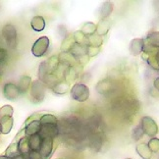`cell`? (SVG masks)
I'll return each mask as SVG.
<instances>
[{
    "label": "cell",
    "instance_id": "cell-26",
    "mask_svg": "<svg viewBox=\"0 0 159 159\" xmlns=\"http://www.w3.org/2000/svg\"><path fill=\"white\" fill-rule=\"evenodd\" d=\"M144 41H146L145 43L159 48V32L155 30V32L149 33L146 35V39H144Z\"/></svg>",
    "mask_w": 159,
    "mask_h": 159
},
{
    "label": "cell",
    "instance_id": "cell-3",
    "mask_svg": "<svg viewBox=\"0 0 159 159\" xmlns=\"http://www.w3.org/2000/svg\"><path fill=\"white\" fill-rule=\"evenodd\" d=\"M2 35L10 48H16L18 43V34L16 28L12 24H6L2 29Z\"/></svg>",
    "mask_w": 159,
    "mask_h": 159
},
{
    "label": "cell",
    "instance_id": "cell-16",
    "mask_svg": "<svg viewBox=\"0 0 159 159\" xmlns=\"http://www.w3.org/2000/svg\"><path fill=\"white\" fill-rule=\"evenodd\" d=\"M137 153L142 157L143 159H151L152 157V152L149 149L148 143H139L136 146Z\"/></svg>",
    "mask_w": 159,
    "mask_h": 159
},
{
    "label": "cell",
    "instance_id": "cell-22",
    "mask_svg": "<svg viewBox=\"0 0 159 159\" xmlns=\"http://www.w3.org/2000/svg\"><path fill=\"white\" fill-rule=\"evenodd\" d=\"M32 83H33L32 78H30V76H23L17 84L18 89H19V90H20V93H26L27 91L30 89Z\"/></svg>",
    "mask_w": 159,
    "mask_h": 159
},
{
    "label": "cell",
    "instance_id": "cell-36",
    "mask_svg": "<svg viewBox=\"0 0 159 159\" xmlns=\"http://www.w3.org/2000/svg\"><path fill=\"white\" fill-rule=\"evenodd\" d=\"M100 52L99 47H93V46H87V56L89 58H93L96 55H98Z\"/></svg>",
    "mask_w": 159,
    "mask_h": 159
},
{
    "label": "cell",
    "instance_id": "cell-38",
    "mask_svg": "<svg viewBox=\"0 0 159 159\" xmlns=\"http://www.w3.org/2000/svg\"><path fill=\"white\" fill-rule=\"evenodd\" d=\"M28 159H42V157L39 151H30L28 155Z\"/></svg>",
    "mask_w": 159,
    "mask_h": 159
},
{
    "label": "cell",
    "instance_id": "cell-17",
    "mask_svg": "<svg viewBox=\"0 0 159 159\" xmlns=\"http://www.w3.org/2000/svg\"><path fill=\"white\" fill-rule=\"evenodd\" d=\"M69 53L72 55V57L74 58L76 61H78L81 57L87 55V45L75 43V45L72 47V49L70 50Z\"/></svg>",
    "mask_w": 159,
    "mask_h": 159
},
{
    "label": "cell",
    "instance_id": "cell-28",
    "mask_svg": "<svg viewBox=\"0 0 159 159\" xmlns=\"http://www.w3.org/2000/svg\"><path fill=\"white\" fill-rule=\"evenodd\" d=\"M39 122L41 125H48V124H57L58 123V119L55 115L50 114V113H46V114H42L41 117L39 119Z\"/></svg>",
    "mask_w": 159,
    "mask_h": 159
},
{
    "label": "cell",
    "instance_id": "cell-31",
    "mask_svg": "<svg viewBox=\"0 0 159 159\" xmlns=\"http://www.w3.org/2000/svg\"><path fill=\"white\" fill-rule=\"evenodd\" d=\"M148 145L152 153H157V152H159V139L158 138L156 137L151 138L148 140Z\"/></svg>",
    "mask_w": 159,
    "mask_h": 159
},
{
    "label": "cell",
    "instance_id": "cell-24",
    "mask_svg": "<svg viewBox=\"0 0 159 159\" xmlns=\"http://www.w3.org/2000/svg\"><path fill=\"white\" fill-rule=\"evenodd\" d=\"M75 43L76 42L74 40V38H73V34L66 35L60 47L61 52H70V50L72 49V47L75 45Z\"/></svg>",
    "mask_w": 159,
    "mask_h": 159
},
{
    "label": "cell",
    "instance_id": "cell-4",
    "mask_svg": "<svg viewBox=\"0 0 159 159\" xmlns=\"http://www.w3.org/2000/svg\"><path fill=\"white\" fill-rule=\"evenodd\" d=\"M50 44V40L47 36H40L38 39L32 46V53L34 57H42L47 52Z\"/></svg>",
    "mask_w": 159,
    "mask_h": 159
},
{
    "label": "cell",
    "instance_id": "cell-18",
    "mask_svg": "<svg viewBox=\"0 0 159 159\" xmlns=\"http://www.w3.org/2000/svg\"><path fill=\"white\" fill-rule=\"evenodd\" d=\"M45 20L44 18L42 16H34L32 21H30V27H32V29L34 30H35V32H42L44 29H45Z\"/></svg>",
    "mask_w": 159,
    "mask_h": 159
},
{
    "label": "cell",
    "instance_id": "cell-14",
    "mask_svg": "<svg viewBox=\"0 0 159 159\" xmlns=\"http://www.w3.org/2000/svg\"><path fill=\"white\" fill-rule=\"evenodd\" d=\"M69 89H70V84H68L64 80H60L59 82H57L51 88V90L57 95L66 94L69 91Z\"/></svg>",
    "mask_w": 159,
    "mask_h": 159
},
{
    "label": "cell",
    "instance_id": "cell-23",
    "mask_svg": "<svg viewBox=\"0 0 159 159\" xmlns=\"http://www.w3.org/2000/svg\"><path fill=\"white\" fill-rule=\"evenodd\" d=\"M103 44V39L102 36L98 35L97 34H94L93 35L87 36V41L85 45L87 46H93V47H101Z\"/></svg>",
    "mask_w": 159,
    "mask_h": 159
},
{
    "label": "cell",
    "instance_id": "cell-34",
    "mask_svg": "<svg viewBox=\"0 0 159 159\" xmlns=\"http://www.w3.org/2000/svg\"><path fill=\"white\" fill-rule=\"evenodd\" d=\"M19 154V151H18V146H17V143H12L8 148L7 149H6L5 151V155L9 156L10 158H12L13 156Z\"/></svg>",
    "mask_w": 159,
    "mask_h": 159
},
{
    "label": "cell",
    "instance_id": "cell-20",
    "mask_svg": "<svg viewBox=\"0 0 159 159\" xmlns=\"http://www.w3.org/2000/svg\"><path fill=\"white\" fill-rule=\"evenodd\" d=\"M29 139V145L30 151H39L40 145L42 143V137L39 134H34V136L28 138Z\"/></svg>",
    "mask_w": 159,
    "mask_h": 159
},
{
    "label": "cell",
    "instance_id": "cell-37",
    "mask_svg": "<svg viewBox=\"0 0 159 159\" xmlns=\"http://www.w3.org/2000/svg\"><path fill=\"white\" fill-rule=\"evenodd\" d=\"M7 57H8L7 50L4 49L2 47H0V63L4 62V61L7 59Z\"/></svg>",
    "mask_w": 159,
    "mask_h": 159
},
{
    "label": "cell",
    "instance_id": "cell-41",
    "mask_svg": "<svg viewBox=\"0 0 159 159\" xmlns=\"http://www.w3.org/2000/svg\"><path fill=\"white\" fill-rule=\"evenodd\" d=\"M0 159H11V158L7 155H0Z\"/></svg>",
    "mask_w": 159,
    "mask_h": 159
},
{
    "label": "cell",
    "instance_id": "cell-43",
    "mask_svg": "<svg viewBox=\"0 0 159 159\" xmlns=\"http://www.w3.org/2000/svg\"><path fill=\"white\" fill-rule=\"evenodd\" d=\"M0 134H1V132H0Z\"/></svg>",
    "mask_w": 159,
    "mask_h": 159
},
{
    "label": "cell",
    "instance_id": "cell-25",
    "mask_svg": "<svg viewBox=\"0 0 159 159\" xmlns=\"http://www.w3.org/2000/svg\"><path fill=\"white\" fill-rule=\"evenodd\" d=\"M81 32L85 35V36H89L96 34V24L93 22H85L81 28Z\"/></svg>",
    "mask_w": 159,
    "mask_h": 159
},
{
    "label": "cell",
    "instance_id": "cell-13",
    "mask_svg": "<svg viewBox=\"0 0 159 159\" xmlns=\"http://www.w3.org/2000/svg\"><path fill=\"white\" fill-rule=\"evenodd\" d=\"M14 126L13 117H2L0 118V132L2 134H8Z\"/></svg>",
    "mask_w": 159,
    "mask_h": 159
},
{
    "label": "cell",
    "instance_id": "cell-2",
    "mask_svg": "<svg viewBox=\"0 0 159 159\" xmlns=\"http://www.w3.org/2000/svg\"><path fill=\"white\" fill-rule=\"evenodd\" d=\"M45 93H46V85L42 82H40L39 80L34 81L32 84H30V93L34 103H39L43 100L45 97Z\"/></svg>",
    "mask_w": 159,
    "mask_h": 159
},
{
    "label": "cell",
    "instance_id": "cell-1",
    "mask_svg": "<svg viewBox=\"0 0 159 159\" xmlns=\"http://www.w3.org/2000/svg\"><path fill=\"white\" fill-rule=\"evenodd\" d=\"M71 97L75 101L78 102H85L90 95L89 89L84 84H75L70 89Z\"/></svg>",
    "mask_w": 159,
    "mask_h": 159
},
{
    "label": "cell",
    "instance_id": "cell-11",
    "mask_svg": "<svg viewBox=\"0 0 159 159\" xmlns=\"http://www.w3.org/2000/svg\"><path fill=\"white\" fill-rule=\"evenodd\" d=\"M62 76L64 78V81H66L68 84L75 82L76 79L78 78V71L75 65L65 67L62 72Z\"/></svg>",
    "mask_w": 159,
    "mask_h": 159
},
{
    "label": "cell",
    "instance_id": "cell-35",
    "mask_svg": "<svg viewBox=\"0 0 159 159\" xmlns=\"http://www.w3.org/2000/svg\"><path fill=\"white\" fill-rule=\"evenodd\" d=\"M148 64L151 67L152 69L159 71V61L156 57V55H152V56H149L146 60Z\"/></svg>",
    "mask_w": 159,
    "mask_h": 159
},
{
    "label": "cell",
    "instance_id": "cell-9",
    "mask_svg": "<svg viewBox=\"0 0 159 159\" xmlns=\"http://www.w3.org/2000/svg\"><path fill=\"white\" fill-rule=\"evenodd\" d=\"M39 134L42 138H51V139L56 138L59 134V129L57 124L41 125V130Z\"/></svg>",
    "mask_w": 159,
    "mask_h": 159
},
{
    "label": "cell",
    "instance_id": "cell-30",
    "mask_svg": "<svg viewBox=\"0 0 159 159\" xmlns=\"http://www.w3.org/2000/svg\"><path fill=\"white\" fill-rule=\"evenodd\" d=\"M14 108L11 105H3L0 108V118L2 117H13Z\"/></svg>",
    "mask_w": 159,
    "mask_h": 159
},
{
    "label": "cell",
    "instance_id": "cell-12",
    "mask_svg": "<svg viewBox=\"0 0 159 159\" xmlns=\"http://www.w3.org/2000/svg\"><path fill=\"white\" fill-rule=\"evenodd\" d=\"M111 25L112 23L110 19H100L99 22L96 24V34L100 36L106 35L111 29Z\"/></svg>",
    "mask_w": 159,
    "mask_h": 159
},
{
    "label": "cell",
    "instance_id": "cell-33",
    "mask_svg": "<svg viewBox=\"0 0 159 159\" xmlns=\"http://www.w3.org/2000/svg\"><path fill=\"white\" fill-rule=\"evenodd\" d=\"M143 134H144V133L142 129V127H140V124H139L132 131V138L134 140H136V142H138V140H139L140 139H142L143 137Z\"/></svg>",
    "mask_w": 159,
    "mask_h": 159
},
{
    "label": "cell",
    "instance_id": "cell-5",
    "mask_svg": "<svg viewBox=\"0 0 159 159\" xmlns=\"http://www.w3.org/2000/svg\"><path fill=\"white\" fill-rule=\"evenodd\" d=\"M140 127L148 137L154 138L156 134H158V126L156 124V122L152 119L149 116H144L140 120Z\"/></svg>",
    "mask_w": 159,
    "mask_h": 159
},
{
    "label": "cell",
    "instance_id": "cell-6",
    "mask_svg": "<svg viewBox=\"0 0 159 159\" xmlns=\"http://www.w3.org/2000/svg\"><path fill=\"white\" fill-rule=\"evenodd\" d=\"M3 94L4 97L8 100H16L20 93V90L18 89V85L14 83H7L3 87Z\"/></svg>",
    "mask_w": 159,
    "mask_h": 159
},
{
    "label": "cell",
    "instance_id": "cell-8",
    "mask_svg": "<svg viewBox=\"0 0 159 159\" xmlns=\"http://www.w3.org/2000/svg\"><path fill=\"white\" fill-rule=\"evenodd\" d=\"M144 44H145L144 39L137 38V39H132L130 42V46H129L130 53L133 55V56H138V55H140L143 51Z\"/></svg>",
    "mask_w": 159,
    "mask_h": 159
},
{
    "label": "cell",
    "instance_id": "cell-42",
    "mask_svg": "<svg viewBox=\"0 0 159 159\" xmlns=\"http://www.w3.org/2000/svg\"><path fill=\"white\" fill-rule=\"evenodd\" d=\"M126 159H132V158H126Z\"/></svg>",
    "mask_w": 159,
    "mask_h": 159
},
{
    "label": "cell",
    "instance_id": "cell-27",
    "mask_svg": "<svg viewBox=\"0 0 159 159\" xmlns=\"http://www.w3.org/2000/svg\"><path fill=\"white\" fill-rule=\"evenodd\" d=\"M95 89H96V91L98 93L105 94L110 90V89H111V83H110L109 81H106V80H104V81H100V82L97 83Z\"/></svg>",
    "mask_w": 159,
    "mask_h": 159
},
{
    "label": "cell",
    "instance_id": "cell-32",
    "mask_svg": "<svg viewBox=\"0 0 159 159\" xmlns=\"http://www.w3.org/2000/svg\"><path fill=\"white\" fill-rule=\"evenodd\" d=\"M73 38L77 44H83L85 45V41H87V36H85L81 30H77L73 34Z\"/></svg>",
    "mask_w": 159,
    "mask_h": 159
},
{
    "label": "cell",
    "instance_id": "cell-10",
    "mask_svg": "<svg viewBox=\"0 0 159 159\" xmlns=\"http://www.w3.org/2000/svg\"><path fill=\"white\" fill-rule=\"evenodd\" d=\"M41 130V124L39 120H35L30 122L29 124L26 125V127L24 128V133H25V137L30 138L34 136V134H38L40 133Z\"/></svg>",
    "mask_w": 159,
    "mask_h": 159
},
{
    "label": "cell",
    "instance_id": "cell-29",
    "mask_svg": "<svg viewBox=\"0 0 159 159\" xmlns=\"http://www.w3.org/2000/svg\"><path fill=\"white\" fill-rule=\"evenodd\" d=\"M49 75V73H48V70H47V67H46V63L45 61H42V62L39 64V71H38V76H39V80L40 82L43 83L44 80L46 79V77Z\"/></svg>",
    "mask_w": 159,
    "mask_h": 159
},
{
    "label": "cell",
    "instance_id": "cell-39",
    "mask_svg": "<svg viewBox=\"0 0 159 159\" xmlns=\"http://www.w3.org/2000/svg\"><path fill=\"white\" fill-rule=\"evenodd\" d=\"M153 87H154V89H155L157 91H159V77H157V78L154 80V82H153Z\"/></svg>",
    "mask_w": 159,
    "mask_h": 159
},
{
    "label": "cell",
    "instance_id": "cell-40",
    "mask_svg": "<svg viewBox=\"0 0 159 159\" xmlns=\"http://www.w3.org/2000/svg\"><path fill=\"white\" fill-rule=\"evenodd\" d=\"M11 159H28V157L24 156V155H22V154H17V155H15V156L12 157Z\"/></svg>",
    "mask_w": 159,
    "mask_h": 159
},
{
    "label": "cell",
    "instance_id": "cell-19",
    "mask_svg": "<svg viewBox=\"0 0 159 159\" xmlns=\"http://www.w3.org/2000/svg\"><path fill=\"white\" fill-rule=\"evenodd\" d=\"M17 146H18V151H19V154H22L24 156L28 157L29 153L30 152V145H29V139L27 137L21 138L19 140H18Z\"/></svg>",
    "mask_w": 159,
    "mask_h": 159
},
{
    "label": "cell",
    "instance_id": "cell-7",
    "mask_svg": "<svg viewBox=\"0 0 159 159\" xmlns=\"http://www.w3.org/2000/svg\"><path fill=\"white\" fill-rule=\"evenodd\" d=\"M53 139L51 138H42V143L40 145L39 153L42 159H48L52 154L53 151Z\"/></svg>",
    "mask_w": 159,
    "mask_h": 159
},
{
    "label": "cell",
    "instance_id": "cell-21",
    "mask_svg": "<svg viewBox=\"0 0 159 159\" xmlns=\"http://www.w3.org/2000/svg\"><path fill=\"white\" fill-rule=\"evenodd\" d=\"M113 8H114V5L112 2L110 1H106L104 2L101 7L99 9V16H100V19H108L109 16L112 14L113 12Z\"/></svg>",
    "mask_w": 159,
    "mask_h": 159
},
{
    "label": "cell",
    "instance_id": "cell-15",
    "mask_svg": "<svg viewBox=\"0 0 159 159\" xmlns=\"http://www.w3.org/2000/svg\"><path fill=\"white\" fill-rule=\"evenodd\" d=\"M46 67L49 74H55L57 72L59 65H60V60L58 55H53V56L49 57L47 60H45Z\"/></svg>",
    "mask_w": 159,
    "mask_h": 159
}]
</instances>
